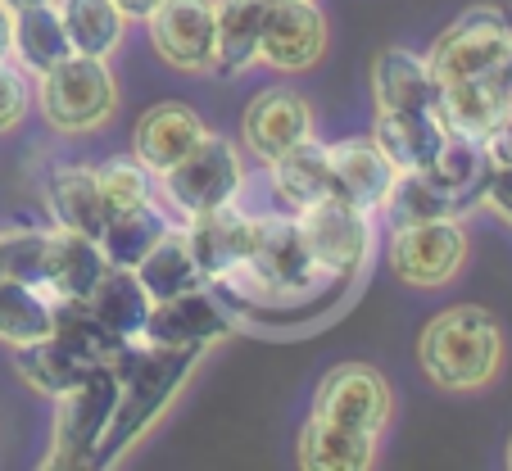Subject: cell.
Here are the masks:
<instances>
[{
    "mask_svg": "<svg viewBox=\"0 0 512 471\" xmlns=\"http://www.w3.org/2000/svg\"><path fill=\"white\" fill-rule=\"evenodd\" d=\"M200 358L204 349H164V345H145V340H123L118 354L105 363L118 381V399L91 467H109V462L123 458L168 413V404L177 399V390L186 385V376L195 372Z\"/></svg>",
    "mask_w": 512,
    "mask_h": 471,
    "instance_id": "1",
    "label": "cell"
},
{
    "mask_svg": "<svg viewBox=\"0 0 512 471\" xmlns=\"http://www.w3.org/2000/svg\"><path fill=\"white\" fill-rule=\"evenodd\" d=\"M417 367L440 390H481L503 367V327L490 308H440L417 336Z\"/></svg>",
    "mask_w": 512,
    "mask_h": 471,
    "instance_id": "2",
    "label": "cell"
},
{
    "mask_svg": "<svg viewBox=\"0 0 512 471\" xmlns=\"http://www.w3.org/2000/svg\"><path fill=\"white\" fill-rule=\"evenodd\" d=\"M32 105H41L46 127L59 136H87L114 118L118 109V82L109 59L96 55H73L59 59L41 77H32Z\"/></svg>",
    "mask_w": 512,
    "mask_h": 471,
    "instance_id": "3",
    "label": "cell"
},
{
    "mask_svg": "<svg viewBox=\"0 0 512 471\" xmlns=\"http://www.w3.org/2000/svg\"><path fill=\"white\" fill-rule=\"evenodd\" d=\"M155 186L168 200V209H177L182 218H195V213H209V209H223V204L241 200L245 159L227 136L204 132V141L186 159H177L168 173H159Z\"/></svg>",
    "mask_w": 512,
    "mask_h": 471,
    "instance_id": "4",
    "label": "cell"
},
{
    "mask_svg": "<svg viewBox=\"0 0 512 471\" xmlns=\"http://www.w3.org/2000/svg\"><path fill=\"white\" fill-rule=\"evenodd\" d=\"M512 55V10L503 5H472L449 23L426 50L435 87L449 82H481L499 59Z\"/></svg>",
    "mask_w": 512,
    "mask_h": 471,
    "instance_id": "5",
    "label": "cell"
},
{
    "mask_svg": "<svg viewBox=\"0 0 512 471\" xmlns=\"http://www.w3.org/2000/svg\"><path fill=\"white\" fill-rule=\"evenodd\" d=\"M114 399H118V381L109 367H87V376L68 395L55 399V431H50V449H46L50 471L91 467L105 422L114 413Z\"/></svg>",
    "mask_w": 512,
    "mask_h": 471,
    "instance_id": "6",
    "label": "cell"
},
{
    "mask_svg": "<svg viewBox=\"0 0 512 471\" xmlns=\"http://www.w3.org/2000/svg\"><path fill=\"white\" fill-rule=\"evenodd\" d=\"M386 263L404 286H417V290L449 286L467 263L463 218H435V222H404V227H390Z\"/></svg>",
    "mask_w": 512,
    "mask_h": 471,
    "instance_id": "7",
    "label": "cell"
},
{
    "mask_svg": "<svg viewBox=\"0 0 512 471\" xmlns=\"http://www.w3.org/2000/svg\"><path fill=\"white\" fill-rule=\"evenodd\" d=\"M309 236V250H313V263H318L327 277L336 281H354L363 272V263L372 259V213L358 209L349 200H322L313 209L295 213Z\"/></svg>",
    "mask_w": 512,
    "mask_h": 471,
    "instance_id": "8",
    "label": "cell"
},
{
    "mask_svg": "<svg viewBox=\"0 0 512 471\" xmlns=\"http://www.w3.org/2000/svg\"><path fill=\"white\" fill-rule=\"evenodd\" d=\"M313 413L345 422L354 431L381 435L390 426V413H395V395L372 363H336L322 372L318 390H313Z\"/></svg>",
    "mask_w": 512,
    "mask_h": 471,
    "instance_id": "9",
    "label": "cell"
},
{
    "mask_svg": "<svg viewBox=\"0 0 512 471\" xmlns=\"http://www.w3.org/2000/svg\"><path fill=\"white\" fill-rule=\"evenodd\" d=\"M232 327H236V313L223 304V295L213 286H195L186 295L155 299L141 340L164 349H209L223 336H232Z\"/></svg>",
    "mask_w": 512,
    "mask_h": 471,
    "instance_id": "10",
    "label": "cell"
},
{
    "mask_svg": "<svg viewBox=\"0 0 512 471\" xmlns=\"http://www.w3.org/2000/svg\"><path fill=\"white\" fill-rule=\"evenodd\" d=\"M327 50V19L313 0H268L259 37V64L277 73H304Z\"/></svg>",
    "mask_w": 512,
    "mask_h": 471,
    "instance_id": "11",
    "label": "cell"
},
{
    "mask_svg": "<svg viewBox=\"0 0 512 471\" xmlns=\"http://www.w3.org/2000/svg\"><path fill=\"white\" fill-rule=\"evenodd\" d=\"M318 118H313V105L290 87H268L245 105L241 114V141L245 150L259 159V164H272L286 150H295L300 141H309Z\"/></svg>",
    "mask_w": 512,
    "mask_h": 471,
    "instance_id": "12",
    "label": "cell"
},
{
    "mask_svg": "<svg viewBox=\"0 0 512 471\" xmlns=\"http://www.w3.org/2000/svg\"><path fill=\"white\" fill-rule=\"evenodd\" d=\"M150 46L177 73L213 68V0H164L150 19Z\"/></svg>",
    "mask_w": 512,
    "mask_h": 471,
    "instance_id": "13",
    "label": "cell"
},
{
    "mask_svg": "<svg viewBox=\"0 0 512 471\" xmlns=\"http://www.w3.org/2000/svg\"><path fill=\"white\" fill-rule=\"evenodd\" d=\"M186 241H191V254L200 263L204 281H218L227 272H236L245 263V254L259 241V213H245L241 204H223V209L195 213L186 218Z\"/></svg>",
    "mask_w": 512,
    "mask_h": 471,
    "instance_id": "14",
    "label": "cell"
},
{
    "mask_svg": "<svg viewBox=\"0 0 512 471\" xmlns=\"http://www.w3.org/2000/svg\"><path fill=\"white\" fill-rule=\"evenodd\" d=\"M209 123L195 114L191 105H177V100H164V105H150L132 127V154L141 159L150 173H168L177 159L195 150L204 141Z\"/></svg>",
    "mask_w": 512,
    "mask_h": 471,
    "instance_id": "15",
    "label": "cell"
},
{
    "mask_svg": "<svg viewBox=\"0 0 512 471\" xmlns=\"http://www.w3.org/2000/svg\"><path fill=\"white\" fill-rule=\"evenodd\" d=\"M41 191H46V209L55 218L59 231H78L100 241L105 231V200H100L96 186V168L73 164V159H55L41 177Z\"/></svg>",
    "mask_w": 512,
    "mask_h": 471,
    "instance_id": "16",
    "label": "cell"
},
{
    "mask_svg": "<svg viewBox=\"0 0 512 471\" xmlns=\"http://www.w3.org/2000/svg\"><path fill=\"white\" fill-rule=\"evenodd\" d=\"M331 173H336V195L368 213H381L390 186H395L399 168L390 164L381 145L368 136H345L331 145Z\"/></svg>",
    "mask_w": 512,
    "mask_h": 471,
    "instance_id": "17",
    "label": "cell"
},
{
    "mask_svg": "<svg viewBox=\"0 0 512 471\" xmlns=\"http://www.w3.org/2000/svg\"><path fill=\"white\" fill-rule=\"evenodd\" d=\"M268 173H272V195H277V204L286 213H304L322 200H340L336 173H331V145H322L318 136H309L281 159H272Z\"/></svg>",
    "mask_w": 512,
    "mask_h": 471,
    "instance_id": "18",
    "label": "cell"
},
{
    "mask_svg": "<svg viewBox=\"0 0 512 471\" xmlns=\"http://www.w3.org/2000/svg\"><path fill=\"white\" fill-rule=\"evenodd\" d=\"M268 0H213V77L236 82L259 64Z\"/></svg>",
    "mask_w": 512,
    "mask_h": 471,
    "instance_id": "19",
    "label": "cell"
},
{
    "mask_svg": "<svg viewBox=\"0 0 512 471\" xmlns=\"http://www.w3.org/2000/svg\"><path fill=\"white\" fill-rule=\"evenodd\" d=\"M372 96L377 109H413V114H440V87L431 77L426 55L404 46H386L372 59Z\"/></svg>",
    "mask_w": 512,
    "mask_h": 471,
    "instance_id": "20",
    "label": "cell"
},
{
    "mask_svg": "<svg viewBox=\"0 0 512 471\" xmlns=\"http://www.w3.org/2000/svg\"><path fill=\"white\" fill-rule=\"evenodd\" d=\"M445 136L449 127L440 123V114H413V109H377V123H372V141L399 173L431 168Z\"/></svg>",
    "mask_w": 512,
    "mask_h": 471,
    "instance_id": "21",
    "label": "cell"
},
{
    "mask_svg": "<svg viewBox=\"0 0 512 471\" xmlns=\"http://www.w3.org/2000/svg\"><path fill=\"white\" fill-rule=\"evenodd\" d=\"M295 458L309 471H368L377 462V435L354 431L345 422H331V417L313 413L300 426Z\"/></svg>",
    "mask_w": 512,
    "mask_h": 471,
    "instance_id": "22",
    "label": "cell"
},
{
    "mask_svg": "<svg viewBox=\"0 0 512 471\" xmlns=\"http://www.w3.org/2000/svg\"><path fill=\"white\" fill-rule=\"evenodd\" d=\"M73 55L68 46L64 19H59L55 0L50 5H28V10H14V28H10V59L19 68H28L32 77H41L46 68H55L59 59Z\"/></svg>",
    "mask_w": 512,
    "mask_h": 471,
    "instance_id": "23",
    "label": "cell"
},
{
    "mask_svg": "<svg viewBox=\"0 0 512 471\" xmlns=\"http://www.w3.org/2000/svg\"><path fill=\"white\" fill-rule=\"evenodd\" d=\"M91 313L114 331L118 340H141L145 331V318H150V290L141 286L132 268H105V277L96 281V290L87 295Z\"/></svg>",
    "mask_w": 512,
    "mask_h": 471,
    "instance_id": "24",
    "label": "cell"
},
{
    "mask_svg": "<svg viewBox=\"0 0 512 471\" xmlns=\"http://www.w3.org/2000/svg\"><path fill=\"white\" fill-rule=\"evenodd\" d=\"M132 272L141 277V286L150 290V299H173V295H186V290H195V286H209L200 263H195V254H191L186 227H177V222L159 236V245L145 254Z\"/></svg>",
    "mask_w": 512,
    "mask_h": 471,
    "instance_id": "25",
    "label": "cell"
},
{
    "mask_svg": "<svg viewBox=\"0 0 512 471\" xmlns=\"http://www.w3.org/2000/svg\"><path fill=\"white\" fill-rule=\"evenodd\" d=\"M55 10H59V19H64L68 46L78 50V55L109 59L123 46L127 14L118 10L114 0H55Z\"/></svg>",
    "mask_w": 512,
    "mask_h": 471,
    "instance_id": "26",
    "label": "cell"
},
{
    "mask_svg": "<svg viewBox=\"0 0 512 471\" xmlns=\"http://www.w3.org/2000/svg\"><path fill=\"white\" fill-rule=\"evenodd\" d=\"M50 340H59L68 354H78L87 367H105L118 354V345H123L91 313L87 299H55V308H50Z\"/></svg>",
    "mask_w": 512,
    "mask_h": 471,
    "instance_id": "27",
    "label": "cell"
},
{
    "mask_svg": "<svg viewBox=\"0 0 512 471\" xmlns=\"http://www.w3.org/2000/svg\"><path fill=\"white\" fill-rule=\"evenodd\" d=\"M422 173H431L467 213V209H476L481 195H485V182H490V159H485L481 141L449 132L445 145H440V154H435V164L422 168Z\"/></svg>",
    "mask_w": 512,
    "mask_h": 471,
    "instance_id": "28",
    "label": "cell"
},
{
    "mask_svg": "<svg viewBox=\"0 0 512 471\" xmlns=\"http://www.w3.org/2000/svg\"><path fill=\"white\" fill-rule=\"evenodd\" d=\"M173 227L159 204H141L127 213H109L105 231H100V250H105L109 268H136L145 254L159 245V236Z\"/></svg>",
    "mask_w": 512,
    "mask_h": 471,
    "instance_id": "29",
    "label": "cell"
},
{
    "mask_svg": "<svg viewBox=\"0 0 512 471\" xmlns=\"http://www.w3.org/2000/svg\"><path fill=\"white\" fill-rule=\"evenodd\" d=\"M105 268H109V259H105V250H100V241L78 236V231H59L46 295L50 299H87L91 290H96V281L105 277Z\"/></svg>",
    "mask_w": 512,
    "mask_h": 471,
    "instance_id": "30",
    "label": "cell"
},
{
    "mask_svg": "<svg viewBox=\"0 0 512 471\" xmlns=\"http://www.w3.org/2000/svg\"><path fill=\"white\" fill-rule=\"evenodd\" d=\"M14 372L28 381V390L59 399L87 376V363L78 354H68L59 340L46 336V340H32V345H14Z\"/></svg>",
    "mask_w": 512,
    "mask_h": 471,
    "instance_id": "31",
    "label": "cell"
},
{
    "mask_svg": "<svg viewBox=\"0 0 512 471\" xmlns=\"http://www.w3.org/2000/svg\"><path fill=\"white\" fill-rule=\"evenodd\" d=\"M55 245L59 227H0V277L46 290L50 268H55Z\"/></svg>",
    "mask_w": 512,
    "mask_h": 471,
    "instance_id": "32",
    "label": "cell"
},
{
    "mask_svg": "<svg viewBox=\"0 0 512 471\" xmlns=\"http://www.w3.org/2000/svg\"><path fill=\"white\" fill-rule=\"evenodd\" d=\"M390 227H404V222H435V218H463V204L435 182L431 173H399L390 186L386 204H381Z\"/></svg>",
    "mask_w": 512,
    "mask_h": 471,
    "instance_id": "33",
    "label": "cell"
},
{
    "mask_svg": "<svg viewBox=\"0 0 512 471\" xmlns=\"http://www.w3.org/2000/svg\"><path fill=\"white\" fill-rule=\"evenodd\" d=\"M50 308H55V299L46 290L28 286V281H14V277H0V340L10 349L46 340Z\"/></svg>",
    "mask_w": 512,
    "mask_h": 471,
    "instance_id": "34",
    "label": "cell"
},
{
    "mask_svg": "<svg viewBox=\"0 0 512 471\" xmlns=\"http://www.w3.org/2000/svg\"><path fill=\"white\" fill-rule=\"evenodd\" d=\"M96 186H100V200H105V218L109 213L141 209V204H155V173L136 154H109V159H100Z\"/></svg>",
    "mask_w": 512,
    "mask_h": 471,
    "instance_id": "35",
    "label": "cell"
},
{
    "mask_svg": "<svg viewBox=\"0 0 512 471\" xmlns=\"http://www.w3.org/2000/svg\"><path fill=\"white\" fill-rule=\"evenodd\" d=\"M32 109V73L19 68L14 59H0V132L23 127Z\"/></svg>",
    "mask_w": 512,
    "mask_h": 471,
    "instance_id": "36",
    "label": "cell"
},
{
    "mask_svg": "<svg viewBox=\"0 0 512 471\" xmlns=\"http://www.w3.org/2000/svg\"><path fill=\"white\" fill-rule=\"evenodd\" d=\"M481 150L490 159V168H512V109L481 136Z\"/></svg>",
    "mask_w": 512,
    "mask_h": 471,
    "instance_id": "37",
    "label": "cell"
},
{
    "mask_svg": "<svg viewBox=\"0 0 512 471\" xmlns=\"http://www.w3.org/2000/svg\"><path fill=\"white\" fill-rule=\"evenodd\" d=\"M481 204L485 209H494L512 227V168H490V182H485Z\"/></svg>",
    "mask_w": 512,
    "mask_h": 471,
    "instance_id": "38",
    "label": "cell"
},
{
    "mask_svg": "<svg viewBox=\"0 0 512 471\" xmlns=\"http://www.w3.org/2000/svg\"><path fill=\"white\" fill-rule=\"evenodd\" d=\"M114 5L127 14V23H132V19H136V23H145L150 14L159 10V5H164V0H114Z\"/></svg>",
    "mask_w": 512,
    "mask_h": 471,
    "instance_id": "39",
    "label": "cell"
},
{
    "mask_svg": "<svg viewBox=\"0 0 512 471\" xmlns=\"http://www.w3.org/2000/svg\"><path fill=\"white\" fill-rule=\"evenodd\" d=\"M10 28H14V10L0 0V59H10Z\"/></svg>",
    "mask_w": 512,
    "mask_h": 471,
    "instance_id": "40",
    "label": "cell"
},
{
    "mask_svg": "<svg viewBox=\"0 0 512 471\" xmlns=\"http://www.w3.org/2000/svg\"><path fill=\"white\" fill-rule=\"evenodd\" d=\"M10 10H28V5H50V0H5Z\"/></svg>",
    "mask_w": 512,
    "mask_h": 471,
    "instance_id": "41",
    "label": "cell"
},
{
    "mask_svg": "<svg viewBox=\"0 0 512 471\" xmlns=\"http://www.w3.org/2000/svg\"><path fill=\"white\" fill-rule=\"evenodd\" d=\"M508 467H512V440H508Z\"/></svg>",
    "mask_w": 512,
    "mask_h": 471,
    "instance_id": "42",
    "label": "cell"
}]
</instances>
